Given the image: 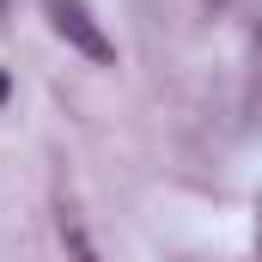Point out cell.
<instances>
[{
    "mask_svg": "<svg viewBox=\"0 0 262 262\" xmlns=\"http://www.w3.org/2000/svg\"><path fill=\"white\" fill-rule=\"evenodd\" d=\"M6 92H12V85H6V73H0V104H6Z\"/></svg>",
    "mask_w": 262,
    "mask_h": 262,
    "instance_id": "cell-3",
    "label": "cell"
},
{
    "mask_svg": "<svg viewBox=\"0 0 262 262\" xmlns=\"http://www.w3.org/2000/svg\"><path fill=\"white\" fill-rule=\"evenodd\" d=\"M49 25H55V37H67L85 61H116V43H110V31L92 18V6L85 0H49Z\"/></svg>",
    "mask_w": 262,
    "mask_h": 262,
    "instance_id": "cell-1",
    "label": "cell"
},
{
    "mask_svg": "<svg viewBox=\"0 0 262 262\" xmlns=\"http://www.w3.org/2000/svg\"><path fill=\"white\" fill-rule=\"evenodd\" d=\"M61 244H67V262H104V256H98V244L85 238V226H79L73 213H61Z\"/></svg>",
    "mask_w": 262,
    "mask_h": 262,
    "instance_id": "cell-2",
    "label": "cell"
}]
</instances>
